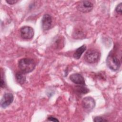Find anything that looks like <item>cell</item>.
Segmentation results:
<instances>
[{
    "mask_svg": "<svg viewBox=\"0 0 122 122\" xmlns=\"http://www.w3.org/2000/svg\"><path fill=\"white\" fill-rule=\"evenodd\" d=\"M18 66L22 72L24 73H28L34 70L35 63L32 59L23 58L19 61Z\"/></svg>",
    "mask_w": 122,
    "mask_h": 122,
    "instance_id": "obj_1",
    "label": "cell"
},
{
    "mask_svg": "<svg viewBox=\"0 0 122 122\" xmlns=\"http://www.w3.org/2000/svg\"><path fill=\"white\" fill-rule=\"evenodd\" d=\"M5 85V81H4V79H3V76H2V73H1V80H0V86H1V88H3V87H4Z\"/></svg>",
    "mask_w": 122,
    "mask_h": 122,
    "instance_id": "obj_17",
    "label": "cell"
},
{
    "mask_svg": "<svg viewBox=\"0 0 122 122\" xmlns=\"http://www.w3.org/2000/svg\"><path fill=\"white\" fill-rule=\"evenodd\" d=\"M70 79L71 81L78 85H85V81L83 77L80 73H75L71 74L70 76Z\"/></svg>",
    "mask_w": 122,
    "mask_h": 122,
    "instance_id": "obj_9",
    "label": "cell"
},
{
    "mask_svg": "<svg viewBox=\"0 0 122 122\" xmlns=\"http://www.w3.org/2000/svg\"><path fill=\"white\" fill-rule=\"evenodd\" d=\"M15 77L17 81L20 84H23L26 81V76L25 73L23 72L19 71L16 73Z\"/></svg>",
    "mask_w": 122,
    "mask_h": 122,
    "instance_id": "obj_11",
    "label": "cell"
},
{
    "mask_svg": "<svg viewBox=\"0 0 122 122\" xmlns=\"http://www.w3.org/2000/svg\"><path fill=\"white\" fill-rule=\"evenodd\" d=\"M93 121L95 122H102L108 121V120L104 119L101 116H97L94 118Z\"/></svg>",
    "mask_w": 122,
    "mask_h": 122,
    "instance_id": "obj_13",
    "label": "cell"
},
{
    "mask_svg": "<svg viewBox=\"0 0 122 122\" xmlns=\"http://www.w3.org/2000/svg\"><path fill=\"white\" fill-rule=\"evenodd\" d=\"M42 28L44 30H47L50 29L52 24V17L48 14H44L41 20Z\"/></svg>",
    "mask_w": 122,
    "mask_h": 122,
    "instance_id": "obj_8",
    "label": "cell"
},
{
    "mask_svg": "<svg viewBox=\"0 0 122 122\" xmlns=\"http://www.w3.org/2000/svg\"><path fill=\"white\" fill-rule=\"evenodd\" d=\"M14 97L11 93H6L2 96L0 101V106L5 108L10 105L13 101Z\"/></svg>",
    "mask_w": 122,
    "mask_h": 122,
    "instance_id": "obj_7",
    "label": "cell"
},
{
    "mask_svg": "<svg viewBox=\"0 0 122 122\" xmlns=\"http://www.w3.org/2000/svg\"><path fill=\"white\" fill-rule=\"evenodd\" d=\"M122 3L121 2L120 3H119V4L117 5V6L115 8V11L117 13L121 14L122 13Z\"/></svg>",
    "mask_w": 122,
    "mask_h": 122,
    "instance_id": "obj_14",
    "label": "cell"
},
{
    "mask_svg": "<svg viewBox=\"0 0 122 122\" xmlns=\"http://www.w3.org/2000/svg\"><path fill=\"white\" fill-rule=\"evenodd\" d=\"M86 46L85 45H82L76 50L73 54V57L76 59H79L82 53L86 51Z\"/></svg>",
    "mask_w": 122,
    "mask_h": 122,
    "instance_id": "obj_10",
    "label": "cell"
},
{
    "mask_svg": "<svg viewBox=\"0 0 122 122\" xmlns=\"http://www.w3.org/2000/svg\"><path fill=\"white\" fill-rule=\"evenodd\" d=\"M106 64L112 70L116 71L119 70L121 66V61L111 51L106 59Z\"/></svg>",
    "mask_w": 122,
    "mask_h": 122,
    "instance_id": "obj_2",
    "label": "cell"
},
{
    "mask_svg": "<svg viewBox=\"0 0 122 122\" xmlns=\"http://www.w3.org/2000/svg\"><path fill=\"white\" fill-rule=\"evenodd\" d=\"M18 0H6V2L10 5H13L14 4H16Z\"/></svg>",
    "mask_w": 122,
    "mask_h": 122,
    "instance_id": "obj_15",
    "label": "cell"
},
{
    "mask_svg": "<svg viewBox=\"0 0 122 122\" xmlns=\"http://www.w3.org/2000/svg\"><path fill=\"white\" fill-rule=\"evenodd\" d=\"M20 34L22 39L25 40H29L33 37L34 31L32 27L24 26L20 28Z\"/></svg>",
    "mask_w": 122,
    "mask_h": 122,
    "instance_id": "obj_5",
    "label": "cell"
},
{
    "mask_svg": "<svg viewBox=\"0 0 122 122\" xmlns=\"http://www.w3.org/2000/svg\"><path fill=\"white\" fill-rule=\"evenodd\" d=\"M93 7V4L89 0L80 1L77 6V10L83 13H88L91 11Z\"/></svg>",
    "mask_w": 122,
    "mask_h": 122,
    "instance_id": "obj_4",
    "label": "cell"
},
{
    "mask_svg": "<svg viewBox=\"0 0 122 122\" xmlns=\"http://www.w3.org/2000/svg\"><path fill=\"white\" fill-rule=\"evenodd\" d=\"M48 120L50 121H52V122H59V121L55 117H53V116H50L48 117Z\"/></svg>",
    "mask_w": 122,
    "mask_h": 122,
    "instance_id": "obj_16",
    "label": "cell"
},
{
    "mask_svg": "<svg viewBox=\"0 0 122 122\" xmlns=\"http://www.w3.org/2000/svg\"><path fill=\"white\" fill-rule=\"evenodd\" d=\"M82 106L83 108L87 110H92L95 106V102L94 99L91 97H84L82 100Z\"/></svg>",
    "mask_w": 122,
    "mask_h": 122,
    "instance_id": "obj_6",
    "label": "cell"
},
{
    "mask_svg": "<svg viewBox=\"0 0 122 122\" xmlns=\"http://www.w3.org/2000/svg\"><path fill=\"white\" fill-rule=\"evenodd\" d=\"M84 86V85H79L78 86H77L75 88L76 91L78 93L81 94H85L88 93L89 91V89Z\"/></svg>",
    "mask_w": 122,
    "mask_h": 122,
    "instance_id": "obj_12",
    "label": "cell"
},
{
    "mask_svg": "<svg viewBox=\"0 0 122 122\" xmlns=\"http://www.w3.org/2000/svg\"><path fill=\"white\" fill-rule=\"evenodd\" d=\"M100 57V52L95 50H89L84 55L85 61L91 64L97 62Z\"/></svg>",
    "mask_w": 122,
    "mask_h": 122,
    "instance_id": "obj_3",
    "label": "cell"
}]
</instances>
